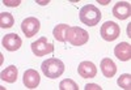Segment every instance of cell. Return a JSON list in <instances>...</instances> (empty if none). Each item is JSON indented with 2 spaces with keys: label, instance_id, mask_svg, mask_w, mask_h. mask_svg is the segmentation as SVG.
I'll list each match as a JSON object with an SVG mask.
<instances>
[{
  "label": "cell",
  "instance_id": "1",
  "mask_svg": "<svg viewBox=\"0 0 131 90\" xmlns=\"http://www.w3.org/2000/svg\"><path fill=\"white\" fill-rule=\"evenodd\" d=\"M79 17L83 24L88 25V26H96L101 20V12H100V9H97L96 5L86 4L80 9Z\"/></svg>",
  "mask_w": 131,
  "mask_h": 90
},
{
  "label": "cell",
  "instance_id": "2",
  "mask_svg": "<svg viewBox=\"0 0 131 90\" xmlns=\"http://www.w3.org/2000/svg\"><path fill=\"white\" fill-rule=\"evenodd\" d=\"M41 69H42L43 73H45L46 77H49V78H58L64 72V64L59 59L50 58V59H47V60H45L42 63Z\"/></svg>",
  "mask_w": 131,
  "mask_h": 90
},
{
  "label": "cell",
  "instance_id": "3",
  "mask_svg": "<svg viewBox=\"0 0 131 90\" xmlns=\"http://www.w3.org/2000/svg\"><path fill=\"white\" fill-rule=\"evenodd\" d=\"M88 39H89V34L83 28L72 26L67 31V42H70L72 46H83V44L88 42Z\"/></svg>",
  "mask_w": 131,
  "mask_h": 90
},
{
  "label": "cell",
  "instance_id": "4",
  "mask_svg": "<svg viewBox=\"0 0 131 90\" xmlns=\"http://www.w3.org/2000/svg\"><path fill=\"white\" fill-rule=\"evenodd\" d=\"M30 46H31L33 54H34L36 56H45L47 54H52L54 52V44L47 42L46 37H41L36 42H33Z\"/></svg>",
  "mask_w": 131,
  "mask_h": 90
},
{
  "label": "cell",
  "instance_id": "5",
  "mask_svg": "<svg viewBox=\"0 0 131 90\" xmlns=\"http://www.w3.org/2000/svg\"><path fill=\"white\" fill-rule=\"evenodd\" d=\"M100 34L102 37V39L107 41V42H112L114 39H117L121 34V29L119 26L113 21H106L105 24L101 26V30H100Z\"/></svg>",
  "mask_w": 131,
  "mask_h": 90
},
{
  "label": "cell",
  "instance_id": "6",
  "mask_svg": "<svg viewBox=\"0 0 131 90\" xmlns=\"http://www.w3.org/2000/svg\"><path fill=\"white\" fill-rule=\"evenodd\" d=\"M39 28H41V24L38 18L36 17H28L21 22V30H23L24 35L26 38H31L33 35H36L39 31Z\"/></svg>",
  "mask_w": 131,
  "mask_h": 90
},
{
  "label": "cell",
  "instance_id": "7",
  "mask_svg": "<svg viewBox=\"0 0 131 90\" xmlns=\"http://www.w3.org/2000/svg\"><path fill=\"white\" fill-rule=\"evenodd\" d=\"M3 46L5 50L8 51H17L20 47H21V44H23V41H21V38L17 35V34H7L3 37Z\"/></svg>",
  "mask_w": 131,
  "mask_h": 90
},
{
  "label": "cell",
  "instance_id": "8",
  "mask_svg": "<svg viewBox=\"0 0 131 90\" xmlns=\"http://www.w3.org/2000/svg\"><path fill=\"white\" fill-rule=\"evenodd\" d=\"M113 16L118 20H126L131 16V7L126 2H118L113 7Z\"/></svg>",
  "mask_w": 131,
  "mask_h": 90
},
{
  "label": "cell",
  "instance_id": "9",
  "mask_svg": "<svg viewBox=\"0 0 131 90\" xmlns=\"http://www.w3.org/2000/svg\"><path fill=\"white\" fill-rule=\"evenodd\" d=\"M23 81H24V85L28 89H36L39 85L41 77H39V74H38V72L36 69H28L24 73Z\"/></svg>",
  "mask_w": 131,
  "mask_h": 90
},
{
  "label": "cell",
  "instance_id": "10",
  "mask_svg": "<svg viewBox=\"0 0 131 90\" xmlns=\"http://www.w3.org/2000/svg\"><path fill=\"white\" fill-rule=\"evenodd\" d=\"M78 73L83 78H93L97 74V67L92 61H83L79 64Z\"/></svg>",
  "mask_w": 131,
  "mask_h": 90
},
{
  "label": "cell",
  "instance_id": "11",
  "mask_svg": "<svg viewBox=\"0 0 131 90\" xmlns=\"http://www.w3.org/2000/svg\"><path fill=\"white\" fill-rule=\"evenodd\" d=\"M114 54L121 61H128L131 59V44L121 42L114 47Z\"/></svg>",
  "mask_w": 131,
  "mask_h": 90
},
{
  "label": "cell",
  "instance_id": "12",
  "mask_svg": "<svg viewBox=\"0 0 131 90\" xmlns=\"http://www.w3.org/2000/svg\"><path fill=\"white\" fill-rule=\"evenodd\" d=\"M100 67H101V71H102L104 76L107 77V78L113 77V76L117 73V65L114 64V61H113L112 59H109V58L102 59Z\"/></svg>",
  "mask_w": 131,
  "mask_h": 90
},
{
  "label": "cell",
  "instance_id": "13",
  "mask_svg": "<svg viewBox=\"0 0 131 90\" xmlns=\"http://www.w3.org/2000/svg\"><path fill=\"white\" fill-rule=\"evenodd\" d=\"M17 73H18V71H17L16 67H15V65H9L8 68H5V69L2 72L0 77H2L3 81L12 84V82H15V81L17 80Z\"/></svg>",
  "mask_w": 131,
  "mask_h": 90
},
{
  "label": "cell",
  "instance_id": "14",
  "mask_svg": "<svg viewBox=\"0 0 131 90\" xmlns=\"http://www.w3.org/2000/svg\"><path fill=\"white\" fill-rule=\"evenodd\" d=\"M70 26L66 25V24H59L54 28L52 30V34H54V38L59 42H66L67 41V31H68Z\"/></svg>",
  "mask_w": 131,
  "mask_h": 90
},
{
  "label": "cell",
  "instance_id": "15",
  "mask_svg": "<svg viewBox=\"0 0 131 90\" xmlns=\"http://www.w3.org/2000/svg\"><path fill=\"white\" fill-rule=\"evenodd\" d=\"M13 24H15V18L10 13H8V12L0 13V26L3 29H8L10 26H13Z\"/></svg>",
  "mask_w": 131,
  "mask_h": 90
},
{
  "label": "cell",
  "instance_id": "16",
  "mask_svg": "<svg viewBox=\"0 0 131 90\" xmlns=\"http://www.w3.org/2000/svg\"><path fill=\"white\" fill-rule=\"evenodd\" d=\"M118 86L125 89V90H130L131 89V76L128 73L122 74L118 78Z\"/></svg>",
  "mask_w": 131,
  "mask_h": 90
},
{
  "label": "cell",
  "instance_id": "17",
  "mask_svg": "<svg viewBox=\"0 0 131 90\" xmlns=\"http://www.w3.org/2000/svg\"><path fill=\"white\" fill-rule=\"evenodd\" d=\"M59 89L60 90H79V86L75 81L70 80V78H66L59 84Z\"/></svg>",
  "mask_w": 131,
  "mask_h": 90
},
{
  "label": "cell",
  "instance_id": "18",
  "mask_svg": "<svg viewBox=\"0 0 131 90\" xmlns=\"http://www.w3.org/2000/svg\"><path fill=\"white\" fill-rule=\"evenodd\" d=\"M5 5H8V7H17L18 4H20V0H15V2H9V0H4L3 2Z\"/></svg>",
  "mask_w": 131,
  "mask_h": 90
},
{
  "label": "cell",
  "instance_id": "19",
  "mask_svg": "<svg viewBox=\"0 0 131 90\" xmlns=\"http://www.w3.org/2000/svg\"><path fill=\"white\" fill-rule=\"evenodd\" d=\"M85 90H101V87L97 84H88L85 86Z\"/></svg>",
  "mask_w": 131,
  "mask_h": 90
},
{
  "label": "cell",
  "instance_id": "20",
  "mask_svg": "<svg viewBox=\"0 0 131 90\" xmlns=\"http://www.w3.org/2000/svg\"><path fill=\"white\" fill-rule=\"evenodd\" d=\"M98 3H101V4H104V5H106L109 2H102V0H98Z\"/></svg>",
  "mask_w": 131,
  "mask_h": 90
},
{
  "label": "cell",
  "instance_id": "21",
  "mask_svg": "<svg viewBox=\"0 0 131 90\" xmlns=\"http://www.w3.org/2000/svg\"><path fill=\"white\" fill-rule=\"evenodd\" d=\"M47 3H49V2H39V4H41V5H46Z\"/></svg>",
  "mask_w": 131,
  "mask_h": 90
}]
</instances>
